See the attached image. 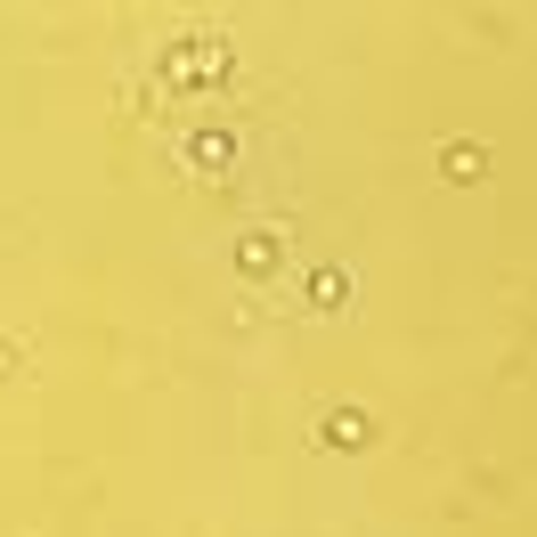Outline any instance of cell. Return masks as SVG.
<instances>
[{"label":"cell","mask_w":537,"mask_h":537,"mask_svg":"<svg viewBox=\"0 0 537 537\" xmlns=\"http://www.w3.org/2000/svg\"><path fill=\"white\" fill-rule=\"evenodd\" d=\"M236 269H245V277H277V269H285V236H277V228H269V236L253 228L245 245H236Z\"/></svg>","instance_id":"cell-2"},{"label":"cell","mask_w":537,"mask_h":537,"mask_svg":"<svg viewBox=\"0 0 537 537\" xmlns=\"http://www.w3.org/2000/svg\"><path fill=\"white\" fill-rule=\"evenodd\" d=\"M440 163H448V179H481V147H472V139H456Z\"/></svg>","instance_id":"cell-4"},{"label":"cell","mask_w":537,"mask_h":537,"mask_svg":"<svg viewBox=\"0 0 537 537\" xmlns=\"http://www.w3.org/2000/svg\"><path fill=\"white\" fill-rule=\"evenodd\" d=\"M163 74H171V90H220L228 41H171L163 49Z\"/></svg>","instance_id":"cell-1"},{"label":"cell","mask_w":537,"mask_h":537,"mask_svg":"<svg viewBox=\"0 0 537 537\" xmlns=\"http://www.w3.org/2000/svg\"><path fill=\"white\" fill-rule=\"evenodd\" d=\"M342 293H350L342 269H318V277H310V302H318V310H342Z\"/></svg>","instance_id":"cell-3"},{"label":"cell","mask_w":537,"mask_h":537,"mask_svg":"<svg viewBox=\"0 0 537 537\" xmlns=\"http://www.w3.org/2000/svg\"><path fill=\"white\" fill-rule=\"evenodd\" d=\"M188 147H196V163H212V171L228 163V139H220V131H212V139H188Z\"/></svg>","instance_id":"cell-5"}]
</instances>
